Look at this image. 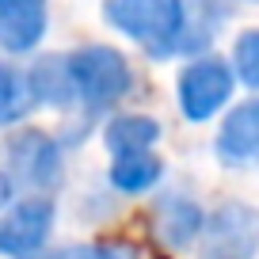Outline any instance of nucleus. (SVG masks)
<instances>
[{
  "instance_id": "f257e3e1",
  "label": "nucleus",
  "mask_w": 259,
  "mask_h": 259,
  "mask_svg": "<svg viewBox=\"0 0 259 259\" xmlns=\"http://www.w3.org/2000/svg\"><path fill=\"white\" fill-rule=\"evenodd\" d=\"M103 16L114 31L130 34L149 57L183 54L187 0H103Z\"/></svg>"
},
{
  "instance_id": "f03ea898",
  "label": "nucleus",
  "mask_w": 259,
  "mask_h": 259,
  "mask_svg": "<svg viewBox=\"0 0 259 259\" xmlns=\"http://www.w3.org/2000/svg\"><path fill=\"white\" fill-rule=\"evenodd\" d=\"M65 69H69V80H73V107L84 111V122L111 111L134 88V73H130L126 57L111 46L73 50V54H65Z\"/></svg>"
},
{
  "instance_id": "7ed1b4c3",
  "label": "nucleus",
  "mask_w": 259,
  "mask_h": 259,
  "mask_svg": "<svg viewBox=\"0 0 259 259\" xmlns=\"http://www.w3.org/2000/svg\"><path fill=\"white\" fill-rule=\"evenodd\" d=\"M259 251V210L225 202L202 225V259H255Z\"/></svg>"
},
{
  "instance_id": "20e7f679",
  "label": "nucleus",
  "mask_w": 259,
  "mask_h": 259,
  "mask_svg": "<svg viewBox=\"0 0 259 259\" xmlns=\"http://www.w3.org/2000/svg\"><path fill=\"white\" fill-rule=\"evenodd\" d=\"M12 187H54L61 176L57 141L42 130H23L4 145V171Z\"/></svg>"
},
{
  "instance_id": "39448f33",
  "label": "nucleus",
  "mask_w": 259,
  "mask_h": 259,
  "mask_svg": "<svg viewBox=\"0 0 259 259\" xmlns=\"http://www.w3.org/2000/svg\"><path fill=\"white\" fill-rule=\"evenodd\" d=\"M233 69L221 57H202L183 69L179 76V111L191 122H202L210 114H218L233 96Z\"/></svg>"
},
{
  "instance_id": "423d86ee",
  "label": "nucleus",
  "mask_w": 259,
  "mask_h": 259,
  "mask_svg": "<svg viewBox=\"0 0 259 259\" xmlns=\"http://www.w3.org/2000/svg\"><path fill=\"white\" fill-rule=\"evenodd\" d=\"M54 229V202L50 198H27L12 206L0 218V255L12 259H34Z\"/></svg>"
},
{
  "instance_id": "0eeeda50",
  "label": "nucleus",
  "mask_w": 259,
  "mask_h": 259,
  "mask_svg": "<svg viewBox=\"0 0 259 259\" xmlns=\"http://www.w3.org/2000/svg\"><path fill=\"white\" fill-rule=\"evenodd\" d=\"M218 156L229 168H259V99L240 103L218 134Z\"/></svg>"
},
{
  "instance_id": "6e6552de",
  "label": "nucleus",
  "mask_w": 259,
  "mask_h": 259,
  "mask_svg": "<svg viewBox=\"0 0 259 259\" xmlns=\"http://www.w3.org/2000/svg\"><path fill=\"white\" fill-rule=\"evenodd\" d=\"M46 34V0H0V50L27 54Z\"/></svg>"
},
{
  "instance_id": "1a4fd4ad",
  "label": "nucleus",
  "mask_w": 259,
  "mask_h": 259,
  "mask_svg": "<svg viewBox=\"0 0 259 259\" xmlns=\"http://www.w3.org/2000/svg\"><path fill=\"white\" fill-rule=\"evenodd\" d=\"M202 225L206 218L191 198H164L160 210H156V229H160L164 244H171V248H187L202 233Z\"/></svg>"
},
{
  "instance_id": "9d476101",
  "label": "nucleus",
  "mask_w": 259,
  "mask_h": 259,
  "mask_svg": "<svg viewBox=\"0 0 259 259\" xmlns=\"http://www.w3.org/2000/svg\"><path fill=\"white\" fill-rule=\"evenodd\" d=\"M164 164L153 149H138V153H114V164H111V183L126 194H138V191H149V187L160 179Z\"/></svg>"
},
{
  "instance_id": "9b49d317",
  "label": "nucleus",
  "mask_w": 259,
  "mask_h": 259,
  "mask_svg": "<svg viewBox=\"0 0 259 259\" xmlns=\"http://www.w3.org/2000/svg\"><path fill=\"white\" fill-rule=\"evenodd\" d=\"M38 92H34L31 73H19L12 65L0 61V126H12L19 122L31 107H38Z\"/></svg>"
},
{
  "instance_id": "f8f14e48",
  "label": "nucleus",
  "mask_w": 259,
  "mask_h": 259,
  "mask_svg": "<svg viewBox=\"0 0 259 259\" xmlns=\"http://www.w3.org/2000/svg\"><path fill=\"white\" fill-rule=\"evenodd\" d=\"M160 138V122L149 114H118L107 122V149L111 153H138V149H153Z\"/></svg>"
},
{
  "instance_id": "ddd939ff",
  "label": "nucleus",
  "mask_w": 259,
  "mask_h": 259,
  "mask_svg": "<svg viewBox=\"0 0 259 259\" xmlns=\"http://www.w3.org/2000/svg\"><path fill=\"white\" fill-rule=\"evenodd\" d=\"M233 69L240 76V84L259 92V31H244L236 38V50H233Z\"/></svg>"
},
{
  "instance_id": "4468645a",
  "label": "nucleus",
  "mask_w": 259,
  "mask_h": 259,
  "mask_svg": "<svg viewBox=\"0 0 259 259\" xmlns=\"http://www.w3.org/2000/svg\"><path fill=\"white\" fill-rule=\"evenodd\" d=\"M34 259H138V251L126 244H73V248H57L46 255L38 251Z\"/></svg>"
},
{
  "instance_id": "2eb2a0df",
  "label": "nucleus",
  "mask_w": 259,
  "mask_h": 259,
  "mask_svg": "<svg viewBox=\"0 0 259 259\" xmlns=\"http://www.w3.org/2000/svg\"><path fill=\"white\" fill-rule=\"evenodd\" d=\"M8 191H12V183L4 176H0V206H4V198H8Z\"/></svg>"
}]
</instances>
